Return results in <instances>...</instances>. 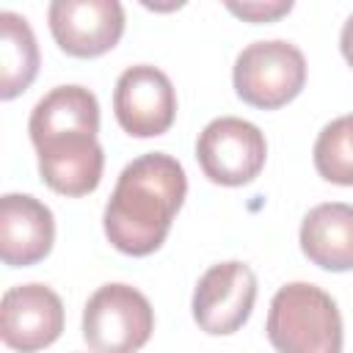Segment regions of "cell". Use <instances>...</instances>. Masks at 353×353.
Masks as SVG:
<instances>
[{
	"mask_svg": "<svg viewBox=\"0 0 353 353\" xmlns=\"http://www.w3.org/2000/svg\"><path fill=\"white\" fill-rule=\"evenodd\" d=\"M44 185L61 196H85L97 190L105 154L97 141L99 102L83 85H58L47 91L28 121Z\"/></svg>",
	"mask_w": 353,
	"mask_h": 353,
	"instance_id": "obj_1",
	"label": "cell"
},
{
	"mask_svg": "<svg viewBox=\"0 0 353 353\" xmlns=\"http://www.w3.org/2000/svg\"><path fill=\"white\" fill-rule=\"evenodd\" d=\"M113 113L132 138H154L171 130L176 119V91L168 74L149 63L127 66L113 88Z\"/></svg>",
	"mask_w": 353,
	"mask_h": 353,
	"instance_id": "obj_7",
	"label": "cell"
},
{
	"mask_svg": "<svg viewBox=\"0 0 353 353\" xmlns=\"http://www.w3.org/2000/svg\"><path fill=\"white\" fill-rule=\"evenodd\" d=\"M314 168L325 182L353 188V130L350 119L328 121L314 141Z\"/></svg>",
	"mask_w": 353,
	"mask_h": 353,
	"instance_id": "obj_14",
	"label": "cell"
},
{
	"mask_svg": "<svg viewBox=\"0 0 353 353\" xmlns=\"http://www.w3.org/2000/svg\"><path fill=\"white\" fill-rule=\"evenodd\" d=\"M265 331L279 353H342V314L336 301L309 281L279 287Z\"/></svg>",
	"mask_w": 353,
	"mask_h": 353,
	"instance_id": "obj_3",
	"label": "cell"
},
{
	"mask_svg": "<svg viewBox=\"0 0 353 353\" xmlns=\"http://www.w3.org/2000/svg\"><path fill=\"white\" fill-rule=\"evenodd\" d=\"M256 301V276L240 262H218L199 279L193 290V320L204 334L226 336L245 325Z\"/></svg>",
	"mask_w": 353,
	"mask_h": 353,
	"instance_id": "obj_8",
	"label": "cell"
},
{
	"mask_svg": "<svg viewBox=\"0 0 353 353\" xmlns=\"http://www.w3.org/2000/svg\"><path fill=\"white\" fill-rule=\"evenodd\" d=\"M339 50H342V58L347 61V66H353V14H350V17L345 19V25H342Z\"/></svg>",
	"mask_w": 353,
	"mask_h": 353,
	"instance_id": "obj_16",
	"label": "cell"
},
{
	"mask_svg": "<svg viewBox=\"0 0 353 353\" xmlns=\"http://www.w3.org/2000/svg\"><path fill=\"white\" fill-rule=\"evenodd\" d=\"M232 83L237 97L251 108L276 110L301 94L306 83V58L284 39L254 41L240 50Z\"/></svg>",
	"mask_w": 353,
	"mask_h": 353,
	"instance_id": "obj_5",
	"label": "cell"
},
{
	"mask_svg": "<svg viewBox=\"0 0 353 353\" xmlns=\"http://www.w3.org/2000/svg\"><path fill=\"white\" fill-rule=\"evenodd\" d=\"M188 193V176L176 157L149 152L124 165L105 204V237L127 256L154 254Z\"/></svg>",
	"mask_w": 353,
	"mask_h": 353,
	"instance_id": "obj_2",
	"label": "cell"
},
{
	"mask_svg": "<svg viewBox=\"0 0 353 353\" xmlns=\"http://www.w3.org/2000/svg\"><path fill=\"white\" fill-rule=\"evenodd\" d=\"M152 331L154 309L130 284H102L83 306V339L94 353H135Z\"/></svg>",
	"mask_w": 353,
	"mask_h": 353,
	"instance_id": "obj_4",
	"label": "cell"
},
{
	"mask_svg": "<svg viewBox=\"0 0 353 353\" xmlns=\"http://www.w3.org/2000/svg\"><path fill=\"white\" fill-rule=\"evenodd\" d=\"M63 331V303L47 284H17L0 301V336L11 350L36 353Z\"/></svg>",
	"mask_w": 353,
	"mask_h": 353,
	"instance_id": "obj_10",
	"label": "cell"
},
{
	"mask_svg": "<svg viewBox=\"0 0 353 353\" xmlns=\"http://www.w3.org/2000/svg\"><path fill=\"white\" fill-rule=\"evenodd\" d=\"M47 22L55 44L72 58H97L113 50L124 33L119 0H52Z\"/></svg>",
	"mask_w": 353,
	"mask_h": 353,
	"instance_id": "obj_9",
	"label": "cell"
},
{
	"mask_svg": "<svg viewBox=\"0 0 353 353\" xmlns=\"http://www.w3.org/2000/svg\"><path fill=\"white\" fill-rule=\"evenodd\" d=\"M196 160L210 182L240 188L254 182L265 168L268 141L256 124L237 116H221L199 132Z\"/></svg>",
	"mask_w": 353,
	"mask_h": 353,
	"instance_id": "obj_6",
	"label": "cell"
},
{
	"mask_svg": "<svg viewBox=\"0 0 353 353\" xmlns=\"http://www.w3.org/2000/svg\"><path fill=\"white\" fill-rule=\"evenodd\" d=\"M301 251L323 270H353V204L325 201L312 207L301 223Z\"/></svg>",
	"mask_w": 353,
	"mask_h": 353,
	"instance_id": "obj_12",
	"label": "cell"
},
{
	"mask_svg": "<svg viewBox=\"0 0 353 353\" xmlns=\"http://www.w3.org/2000/svg\"><path fill=\"white\" fill-rule=\"evenodd\" d=\"M39 74V44L25 17L0 11V99L19 97Z\"/></svg>",
	"mask_w": 353,
	"mask_h": 353,
	"instance_id": "obj_13",
	"label": "cell"
},
{
	"mask_svg": "<svg viewBox=\"0 0 353 353\" xmlns=\"http://www.w3.org/2000/svg\"><path fill=\"white\" fill-rule=\"evenodd\" d=\"M55 243V218L44 201L28 193L0 199V259L8 268L41 262Z\"/></svg>",
	"mask_w": 353,
	"mask_h": 353,
	"instance_id": "obj_11",
	"label": "cell"
},
{
	"mask_svg": "<svg viewBox=\"0 0 353 353\" xmlns=\"http://www.w3.org/2000/svg\"><path fill=\"white\" fill-rule=\"evenodd\" d=\"M226 8L234 17H243L248 22H273L292 11L290 0H270V3H226Z\"/></svg>",
	"mask_w": 353,
	"mask_h": 353,
	"instance_id": "obj_15",
	"label": "cell"
}]
</instances>
